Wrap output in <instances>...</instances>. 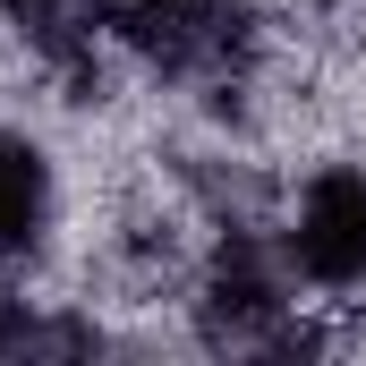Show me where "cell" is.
<instances>
[{"instance_id": "6da1fadb", "label": "cell", "mask_w": 366, "mask_h": 366, "mask_svg": "<svg viewBox=\"0 0 366 366\" xmlns=\"http://www.w3.org/2000/svg\"><path fill=\"white\" fill-rule=\"evenodd\" d=\"M290 273H298L290 247H264L256 230H230L213 273H204V298H196L204 350H222V358H307L315 332L298 324Z\"/></svg>"}, {"instance_id": "7a4b0ae2", "label": "cell", "mask_w": 366, "mask_h": 366, "mask_svg": "<svg viewBox=\"0 0 366 366\" xmlns=\"http://www.w3.org/2000/svg\"><path fill=\"white\" fill-rule=\"evenodd\" d=\"M119 43L187 94H230L256 69V9L247 0H128L119 9Z\"/></svg>"}, {"instance_id": "3957f363", "label": "cell", "mask_w": 366, "mask_h": 366, "mask_svg": "<svg viewBox=\"0 0 366 366\" xmlns=\"http://www.w3.org/2000/svg\"><path fill=\"white\" fill-rule=\"evenodd\" d=\"M290 264L324 290H358L366 281V171H315L298 213H290Z\"/></svg>"}, {"instance_id": "277c9868", "label": "cell", "mask_w": 366, "mask_h": 366, "mask_svg": "<svg viewBox=\"0 0 366 366\" xmlns=\"http://www.w3.org/2000/svg\"><path fill=\"white\" fill-rule=\"evenodd\" d=\"M119 9L128 0H0V17L26 34V51L60 77H86L94 69V43L119 34Z\"/></svg>"}, {"instance_id": "5b68a950", "label": "cell", "mask_w": 366, "mask_h": 366, "mask_svg": "<svg viewBox=\"0 0 366 366\" xmlns=\"http://www.w3.org/2000/svg\"><path fill=\"white\" fill-rule=\"evenodd\" d=\"M51 222V162L0 128V256H34Z\"/></svg>"}, {"instance_id": "8992f818", "label": "cell", "mask_w": 366, "mask_h": 366, "mask_svg": "<svg viewBox=\"0 0 366 366\" xmlns=\"http://www.w3.org/2000/svg\"><path fill=\"white\" fill-rule=\"evenodd\" d=\"M102 332L86 315H34V307H0V358H94Z\"/></svg>"}]
</instances>
